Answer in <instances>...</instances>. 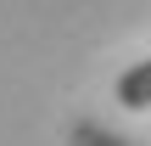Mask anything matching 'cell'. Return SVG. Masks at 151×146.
<instances>
[{"mask_svg":"<svg viewBox=\"0 0 151 146\" xmlns=\"http://www.w3.org/2000/svg\"><path fill=\"white\" fill-rule=\"evenodd\" d=\"M118 101H123V107H151V56L134 62V68L118 79Z\"/></svg>","mask_w":151,"mask_h":146,"instance_id":"cell-1","label":"cell"},{"mask_svg":"<svg viewBox=\"0 0 151 146\" xmlns=\"http://www.w3.org/2000/svg\"><path fill=\"white\" fill-rule=\"evenodd\" d=\"M67 146H129V141L112 135L106 124H73V129H67Z\"/></svg>","mask_w":151,"mask_h":146,"instance_id":"cell-2","label":"cell"}]
</instances>
